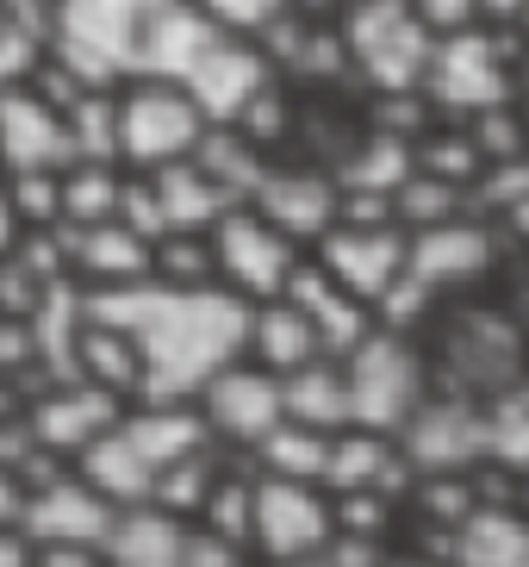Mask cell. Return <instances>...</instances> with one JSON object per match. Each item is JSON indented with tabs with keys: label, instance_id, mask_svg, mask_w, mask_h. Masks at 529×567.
I'll return each instance as SVG.
<instances>
[{
	"label": "cell",
	"instance_id": "obj_1",
	"mask_svg": "<svg viewBox=\"0 0 529 567\" xmlns=\"http://www.w3.org/2000/svg\"><path fill=\"white\" fill-rule=\"evenodd\" d=\"M82 318H100L125 331L137 350V393L144 405L187 400L231 368L249 343V300L225 287H168V281H132V287H94L82 300Z\"/></svg>",
	"mask_w": 529,
	"mask_h": 567
},
{
	"label": "cell",
	"instance_id": "obj_2",
	"mask_svg": "<svg viewBox=\"0 0 529 567\" xmlns=\"http://www.w3.org/2000/svg\"><path fill=\"white\" fill-rule=\"evenodd\" d=\"M168 7L175 0H56L44 25V56L82 87L137 82Z\"/></svg>",
	"mask_w": 529,
	"mask_h": 567
},
{
	"label": "cell",
	"instance_id": "obj_3",
	"mask_svg": "<svg viewBox=\"0 0 529 567\" xmlns=\"http://www.w3.org/2000/svg\"><path fill=\"white\" fill-rule=\"evenodd\" d=\"M199 132H206V113L175 82H132L118 94V163H181V156H194Z\"/></svg>",
	"mask_w": 529,
	"mask_h": 567
},
{
	"label": "cell",
	"instance_id": "obj_4",
	"mask_svg": "<svg viewBox=\"0 0 529 567\" xmlns=\"http://www.w3.org/2000/svg\"><path fill=\"white\" fill-rule=\"evenodd\" d=\"M349 51L386 94H412L431 69V25L405 0H355L349 13Z\"/></svg>",
	"mask_w": 529,
	"mask_h": 567
},
{
	"label": "cell",
	"instance_id": "obj_5",
	"mask_svg": "<svg viewBox=\"0 0 529 567\" xmlns=\"http://www.w3.org/2000/svg\"><path fill=\"white\" fill-rule=\"evenodd\" d=\"M212 268H225V281L249 300H281L287 275H293V237L274 231L262 213L231 206L212 218Z\"/></svg>",
	"mask_w": 529,
	"mask_h": 567
},
{
	"label": "cell",
	"instance_id": "obj_6",
	"mask_svg": "<svg viewBox=\"0 0 529 567\" xmlns=\"http://www.w3.org/2000/svg\"><path fill=\"white\" fill-rule=\"evenodd\" d=\"M349 417L367 424V431H393L398 417H412L417 405V355L398 343V337H362L349 350Z\"/></svg>",
	"mask_w": 529,
	"mask_h": 567
},
{
	"label": "cell",
	"instance_id": "obj_7",
	"mask_svg": "<svg viewBox=\"0 0 529 567\" xmlns=\"http://www.w3.org/2000/svg\"><path fill=\"white\" fill-rule=\"evenodd\" d=\"M75 163L69 118L32 82L0 87V168L7 175H63Z\"/></svg>",
	"mask_w": 529,
	"mask_h": 567
},
{
	"label": "cell",
	"instance_id": "obj_8",
	"mask_svg": "<svg viewBox=\"0 0 529 567\" xmlns=\"http://www.w3.org/2000/svg\"><path fill=\"white\" fill-rule=\"evenodd\" d=\"M175 87L206 113V125H212V118L218 125H231V118H243V106L256 101V94H268V63H262V51H249L243 38L212 32L206 38V51L187 63V75Z\"/></svg>",
	"mask_w": 529,
	"mask_h": 567
},
{
	"label": "cell",
	"instance_id": "obj_9",
	"mask_svg": "<svg viewBox=\"0 0 529 567\" xmlns=\"http://www.w3.org/2000/svg\"><path fill=\"white\" fill-rule=\"evenodd\" d=\"M19 524H25V536H38V543L106 549V536H113V499H100L87 481H63V474H56L50 486H32Z\"/></svg>",
	"mask_w": 529,
	"mask_h": 567
},
{
	"label": "cell",
	"instance_id": "obj_10",
	"mask_svg": "<svg viewBox=\"0 0 529 567\" xmlns=\"http://www.w3.org/2000/svg\"><path fill=\"white\" fill-rule=\"evenodd\" d=\"M424 87H431L443 106H498L505 94H511L505 63H498V51L480 32H448L443 44H431Z\"/></svg>",
	"mask_w": 529,
	"mask_h": 567
},
{
	"label": "cell",
	"instance_id": "obj_11",
	"mask_svg": "<svg viewBox=\"0 0 529 567\" xmlns=\"http://www.w3.org/2000/svg\"><path fill=\"white\" fill-rule=\"evenodd\" d=\"M25 424H32L38 450L82 455L100 431H113L118 424V393H106V386H94V381H63L56 393H44V400L32 405Z\"/></svg>",
	"mask_w": 529,
	"mask_h": 567
},
{
	"label": "cell",
	"instance_id": "obj_12",
	"mask_svg": "<svg viewBox=\"0 0 529 567\" xmlns=\"http://www.w3.org/2000/svg\"><path fill=\"white\" fill-rule=\"evenodd\" d=\"M249 530L262 536V549H268V555L299 561V555H312L318 543H324L331 517H324V505H318L299 481L274 474V481H262L256 493H249Z\"/></svg>",
	"mask_w": 529,
	"mask_h": 567
},
{
	"label": "cell",
	"instance_id": "obj_13",
	"mask_svg": "<svg viewBox=\"0 0 529 567\" xmlns=\"http://www.w3.org/2000/svg\"><path fill=\"white\" fill-rule=\"evenodd\" d=\"M63 262L82 275H94L100 287H132L149 281V237H137L125 218H94V225H50Z\"/></svg>",
	"mask_w": 529,
	"mask_h": 567
},
{
	"label": "cell",
	"instance_id": "obj_14",
	"mask_svg": "<svg viewBox=\"0 0 529 567\" xmlns=\"http://www.w3.org/2000/svg\"><path fill=\"white\" fill-rule=\"evenodd\" d=\"M324 275L343 287L349 300H381L386 287L405 275V244H398L386 225L324 231Z\"/></svg>",
	"mask_w": 529,
	"mask_h": 567
},
{
	"label": "cell",
	"instance_id": "obj_15",
	"mask_svg": "<svg viewBox=\"0 0 529 567\" xmlns=\"http://www.w3.org/2000/svg\"><path fill=\"white\" fill-rule=\"evenodd\" d=\"M199 393H206V424L237 436V443H262V436L287 417L281 412V381L262 374V368H218Z\"/></svg>",
	"mask_w": 529,
	"mask_h": 567
},
{
	"label": "cell",
	"instance_id": "obj_16",
	"mask_svg": "<svg viewBox=\"0 0 529 567\" xmlns=\"http://www.w3.org/2000/svg\"><path fill=\"white\" fill-rule=\"evenodd\" d=\"M149 194H156V213H163V237L168 231H212L218 213H231V194L206 175V168L194 163V156H181V163H163L149 168Z\"/></svg>",
	"mask_w": 529,
	"mask_h": 567
},
{
	"label": "cell",
	"instance_id": "obj_17",
	"mask_svg": "<svg viewBox=\"0 0 529 567\" xmlns=\"http://www.w3.org/2000/svg\"><path fill=\"white\" fill-rule=\"evenodd\" d=\"M281 300H293L299 312L312 318L318 350H355V343L367 337V318L355 312V300H349L324 268H293L287 287H281Z\"/></svg>",
	"mask_w": 529,
	"mask_h": 567
},
{
	"label": "cell",
	"instance_id": "obj_18",
	"mask_svg": "<svg viewBox=\"0 0 529 567\" xmlns=\"http://www.w3.org/2000/svg\"><path fill=\"white\" fill-rule=\"evenodd\" d=\"M486 231H474V225H436V231H424L405 250V275H412L424 293L431 287H461V281H474L486 268Z\"/></svg>",
	"mask_w": 529,
	"mask_h": 567
},
{
	"label": "cell",
	"instance_id": "obj_19",
	"mask_svg": "<svg viewBox=\"0 0 529 567\" xmlns=\"http://www.w3.org/2000/svg\"><path fill=\"white\" fill-rule=\"evenodd\" d=\"M249 200H256V213H262L274 231H287V237H324L331 231V218H336L331 187L312 182V175H262Z\"/></svg>",
	"mask_w": 529,
	"mask_h": 567
},
{
	"label": "cell",
	"instance_id": "obj_20",
	"mask_svg": "<svg viewBox=\"0 0 529 567\" xmlns=\"http://www.w3.org/2000/svg\"><path fill=\"white\" fill-rule=\"evenodd\" d=\"M486 450V417L474 405H431V412L412 417V462L417 467H461Z\"/></svg>",
	"mask_w": 529,
	"mask_h": 567
},
{
	"label": "cell",
	"instance_id": "obj_21",
	"mask_svg": "<svg viewBox=\"0 0 529 567\" xmlns=\"http://www.w3.org/2000/svg\"><path fill=\"white\" fill-rule=\"evenodd\" d=\"M82 481L94 486L100 499H113V505H144L149 499V486H156V467L144 462V455L125 443V431H100L94 443L82 450Z\"/></svg>",
	"mask_w": 529,
	"mask_h": 567
},
{
	"label": "cell",
	"instance_id": "obj_22",
	"mask_svg": "<svg viewBox=\"0 0 529 567\" xmlns=\"http://www.w3.org/2000/svg\"><path fill=\"white\" fill-rule=\"evenodd\" d=\"M125 431V443H132L137 455H144L156 474H163L168 462H181V455L206 450V417L181 412V400H168V405H144L137 417H125L118 424Z\"/></svg>",
	"mask_w": 529,
	"mask_h": 567
},
{
	"label": "cell",
	"instance_id": "obj_23",
	"mask_svg": "<svg viewBox=\"0 0 529 567\" xmlns=\"http://www.w3.org/2000/svg\"><path fill=\"white\" fill-rule=\"evenodd\" d=\"M106 549H113V567H181L187 530L168 512H144V505H132L125 517H113Z\"/></svg>",
	"mask_w": 529,
	"mask_h": 567
},
{
	"label": "cell",
	"instance_id": "obj_24",
	"mask_svg": "<svg viewBox=\"0 0 529 567\" xmlns=\"http://www.w3.org/2000/svg\"><path fill=\"white\" fill-rule=\"evenodd\" d=\"M69 362H75V381H94L106 393H137V350L125 343V331L82 318L75 324V343H69Z\"/></svg>",
	"mask_w": 529,
	"mask_h": 567
},
{
	"label": "cell",
	"instance_id": "obj_25",
	"mask_svg": "<svg viewBox=\"0 0 529 567\" xmlns=\"http://www.w3.org/2000/svg\"><path fill=\"white\" fill-rule=\"evenodd\" d=\"M243 350H256L268 368L293 374V368H305L318 355V331L293 300H268L262 312H249V343Z\"/></svg>",
	"mask_w": 529,
	"mask_h": 567
},
{
	"label": "cell",
	"instance_id": "obj_26",
	"mask_svg": "<svg viewBox=\"0 0 529 567\" xmlns=\"http://www.w3.org/2000/svg\"><path fill=\"white\" fill-rule=\"evenodd\" d=\"M448 549L461 567H529V530L511 512H467Z\"/></svg>",
	"mask_w": 529,
	"mask_h": 567
},
{
	"label": "cell",
	"instance_id": "obj_27",
	"mask_svg": "<svg viewBox=\"0 0 529 567\" xmlns=\"http://www.w3.org/2000/svg\"><path fill=\"white\" fill-rule=\"evenodd\" d=\"M281 412L293 417V424H312V431H336V424H349V386H343V374L312 355L305 368H293V374L281 381Z\"/></svg>",
	"mask_w": 529,
	"mask_h": 567
},
{
	"label": "cell",
	"instance_id": "obj_28",
	"mask_svg": "<svg viewBox=\"0 0 529 567\" xmlns=\"http://www.w3.org/2000/svg\"><path fill=\"white\" fill-rule=\"evenodd\" d=\"M118 175L113 163H69L56 175V225H94V218H118Z\"/></svg>",
	"mask_w": 529,
	"mask_h": 567
},
{
	"label": "cell",
	"instance_id": "obj_29",
	"mask_svg": "<svg viewBox=\"0 0 529 567\" xmlns=\"http://www.w3.org/2000/svg\"><path fill=\"white\" fill-rule=\"evenodd\" d=\"M75 163H118V94L113 87H82L63 106Z\"/></svg>",
	"mask_w": 529,
	"mask_h": 567
},
{
	"label": "cell",
	"instance_id": "obj_30",
	"mask_svg": "<svg viewBox=\"0 0 529 567\" xmlns=\"http://www.w3.org/2000/svg\"><path fill=\"white\" fill-rule=\"evenodd\" d=\"M194 163L206 168V175L231 194V200H249V194H256V182H262V163H256V151H249L237 132H199Z\"/></svg>",
	"mask_w": 529,
	"mask_h": 567
},
{
	"label": "cell",
	"instance_id": "obj_31",
	"mask_svg": "<svg viewBox=\"0 0 529 567\" xmlns=\"http://www.w3.org/2000/svg\"><path fill=\"white\" fill-rule=\"evenodd\" d=\"M256 450L268 455V467L274 474H287V481H318L324 474V462H331V443H324V431H312V424H293V417H281L274 431L256 443Z\"/></svg>",
	"mask_w": 529,
	"mask_h": 567
},
{
	"label": "cell",
	"instance_id": "obj_32",
	"mask_svg": "<svg viewBox=\"0 0 529 567\" xmlns=\"http://www.w3.org/2000/svg\"><path fill=\"white\" fill-rule=\"evenodd\" d=\"M405 175H412L405 144H398V137H381L374 151H362L355 163L343 168V187L349 194H386V187H405Z\"/></svg>",
	"mask_w": 529,
	"mask_h": 567
},
{
	"label": "cell",
	"instance_id": "obj_33",
	"mask_svg": "<svg viewBox=\"0 0 529 567\" xmlns=\"http://www.w3.org/2000/svg\"><path fill=\"white\" fill-rule=\"evenodd\" d=\"M206 493H212V462H206V450L168 462L156 474V486H149V499H163L168 512H194V505H206Z\"/></svg>",
	"mask_w": 529,
	"mask_h": 567
},
{
	"label": "cell",
	"instance_id": "obj_34",
	"mask_svg": "<svg viewBox=\"0 0 529 567\" xmlns=\"http://www.w3.org/2000/svg\"><path fill=\"white\" fill-rule=\"evenodd\" d=\"M38 63H44V32L0 7V87L32 82V69H38Z\"/></svg>",
	"mask_w": 529,
	"mask_h": 567
},
{
	"label": "cell",
	"instance_id": "obj_35",
	"mask_svg": "<svg viewBox=\"0 0 529 567\" xmlns=\"http://www.w3.org/2000/svg\"><path fill=\"white\" fill-rule=\"evenodd\" d=\"M381 467H386V450L374 443V436H349V443H336V450H331L324 481L343 486V493H362V486L381 481Z\"/></svg>",
	"mask_w": 529,
	"mask_h": 567
},
{
	"label": "cell",
	"instance_id": "obj_36",
	"mask_svg": "<svg viewBox=\"0 0 529 567\" xmlns=\"http://www.w3.org/2000/svg\"><path fill=\"white\" fill-rule=\"evenodd\" d=\"M486 450L505 455L511 467L529 462V400H505L492 417H486Z\"/></svg>",
	"mask_w": 529,
	"mask_h": 567
},
{
	"label": "cell",
	"instance_id": "obj_37",
	"mask_svg": "<svg viewBox=\"0 0 529 567\" xmlns=\"http://www.w3.org/2000/svg\"><path fill=\"white\" fill-rule=\"evenodd\" d=\"M194 7L212 25H225V32H262V25H274L287 13V0H194Z\"/></svg>",
	"mask_w": 529,
	"mask_h": 567
},
{
	"label": "cell",
	"instance_id": "obj_38",
	"mask_svg": "<svg viewBox=\"0 0 529 567\" xmlns=\"http://www.w3.org/2000/svg\"><path fill=\"white\" fill-rule=\"evenodd\" d=\"M206 512H212V530L225 543L249 536V486H225V493H206Z\"/></svg>",
	"mask_w": 529,
	"mask_h": 567
},
{
	"label": "cell",
	"instance_id": "obj_39",
	"mask_svg": "<svg viewBox=\"0 0 529 567\" xmlns=\"http://www.w3.org/2000/svg\"><path fill=\"white\" fill-rule=\"evenodd\" d=\"M474 7H480V0H417L412 13L424 19V25H431V32H467V19H474Z\"/></svg>",
	"mask_w": 529,
	"mask_h": 567
},
{
	"label": "cell",
	"instance_id": "obj_40",
	"mask_svg": "<svg viewBox=\"0 0 529 567\" xmlns=\"http://www.w3.org/2000/svg\"><path fill=\"white\" fill-rule=\"evenodd\" d=\"M398 206H405L412 218H448L455 194H448V182H412L405 194H398Z\"/></svg>",
	"mask_w": 529,
	"mask_h": 567
},
{
	"label": "cell",
	"instance_id": "obj_41",
	"mask_svg": "<svg viewBox=\"0 0 529 567\" xmlns=\"http://www.w3.org/2000/svg\"><path fill=\"white\" fill-rule=\"evenodd\" d=\"M181 567H237V555H231V543L225 536H187V549H181Z\"/></svg>",
	"mask_w": 529,
	"mask_h": 567
},
{
	"label": "cell",
	"instance_id": "obj_42",
	"mask_svg": "<svg viewBox=\"0 0 529 567\" xmlns=\"http://www.w3.org/2000/svg\"><path fill=\"white\" fill-rule=\"evenodd\" d=\"M32 450H38L32 424H25V417H0V467H19Z\"/></svg>",
	"mask_w": 529,
	"mask_h": 567
},
{
	"label": "cell",
	"instance_id": "obj_43",
	"mask_svg": "<svg viewBox=\"0 0 529 567\" xmlns=\"http://www.w3.org/2000/svg\"><path fill=\"white\" fill-rule=\"evenodd\" d=\"M38 567H100V561H94V549H75V543H44Z\"/></svg>",
	"mask_w": 529,
	"mask_h": 567
},
{
	"label": "cell",
	"instance_id": "obj_44",
	"mask_svg": "<svg viewBox=\"0 0 529 567\" xmlns=\"http://www.w3.org/2000/svg\"><path fill=\"white\" fill-rule=\"evenodd\" d=\"M431 512H436V517H467V486L436 481V486H431Z\"/></svg>",
	"mask_w": 529,
	"mask_h": 567
},
{
	"label": "cell",
	"instance_id": "obj_45",
	"mask_svg": "<svg viewBox=\"0 0 529 567\" xmlns=\"http://www.w3.org/2000/svg\"><path fill=\"white\" fill-rule=\"evenodd\" d=\"M349 530H355V536H374V530H381V505L362 499V493H349Z\"/></svg>",
	"mask_w": 529,
	"mask_h": 567
},
{
	"label": "cell",
	"instance_id": "obj_46",
	"mask_svg": "<svg viewBox=\"0 0 529 567\" xmlns=\"http://www.w3.org/2000/svg\"><path fill=\"white\" fill-rule=\"evenodd\" d=\"M431 168L448 182V175H467V168H474V156H467L461 144H436V151H431Z\"/></svg>",
	"mask_w": 529,
	"mask_h": 567
},
{
	"label": "cell",
	"instance_id": "obj_47",
	"mask_svg": "<svg viewBox=\"0 0 529 567\" xmlns=\"http://www.w3.org/2000/svg\"><path fill=\"white\" fill-rule=\"evenodd\" d=\"M19 512H25V493H19L13 467H0V524H19Z\"/></svg>",
	"mask_w": 529,
	"mask_h": 567
},
{
	"label": "cell",
	"instance_id": "obj_48",
	"mask_svg": "<svg viewBox=\"0 0 529 567\" xmlns=\"http://www.w3.org/2000/svg\"><path fill=\"white\" fill-rule=\"evenodd\" d=\"M0 567H32V549H25V536L13 524H0Z\"/></svg>",
	"mask_w": 529,
	"mask_h": 567
},
{
	"label": "cell",
	"instance_id": "obj_49",
	"mask_svg": "<svg viewBox=\"0 0 529 567\" xmlns=\"http://www.w3.org/2000/svg\"><path fill=\"white\" fill-rule=\"evenodd\" d=\"M0 7H7V13H19L25 25H38V32H44V25H50V7H56V0H0Z\"/></svg>",
	"mask_w": 529,
	"mask_h": 567
},
{
	"label": "cell",
	"instance_id": "obj_50",
	"mask_svg": "<svg viewBox=\"0 0 529 567\" xmlns=\"http://www.w3.org/2000/svg\"><path fill=\"white\" fill-rule=\"evenodd\" d=\"M19 244V213H13V200H7V182H0V256Z\"/></svg>",
	"mask_w": 529,
	"mask_h": 567
},
{
	"label": "cell",
	"instance_id": "obj_51",
	"mask_svg": "<svg viewBox=\"0 0 529 567\" xmlns=\"http://www.w3.org/2000/svg\"><path fill=\"white\" fill-rule=\"evenodd\" d=\"M336 567H374V549H367V536L343 543V549H336Z\"/></svg>",
	"mask_w": 529,
	"mask_h": 567
},
{
	"label": "cell",
	"instance_id": "obj_52",
	"mask_svg": "<svg viewBox=\"0 0 529 567\" xmlns=\"http://www.w3.org/2000/svg\"><path fill=\"white\" fill-rule=\"evenodd\" d=\"M480 7H492V13H523V0H480Z\"/></svg>",
	"mask_w": 529,
	"mask_h": 567
},
{
	"label": "cell",
	"instance_id": "obj_53",
	"mask_svg": "<svg viewBox=\"0 0 529 567\" xmlns=\"http://www.w3.org/2000/svg\"><path fill=\"white\" fill-rule=\"evenodd\" d=\"M393 567H424V561H393Z\"/></svg>",
	"mask_w": 529,
	"mask_h": 567
},
{
	"label": "cell",
	"instance_id": "obj_54",
	"mask_svg": "<svg viewBox=\"0 0 529 567\" xmlns=\"http://www.w3.org/2000/svg\"><path fill=\"white\" fill-rule=\"evenodd\" d=\"M305 567H336V561H305Z\"/></svg>",
	"mask_w": 529,
	"mask_h": 567
}]
</instances>
